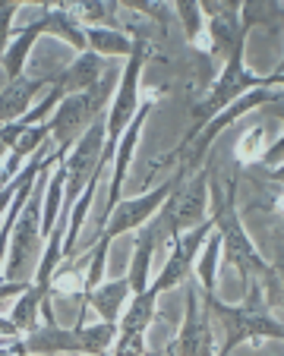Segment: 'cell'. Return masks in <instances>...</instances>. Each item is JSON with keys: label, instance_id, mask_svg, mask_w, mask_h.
<instances>
[{"label": "cell", "instance_id": "6da1fadb", "mask_svg": "<svg viewBox=\"0 0 284 356\" xmlns=\"http://www.w3.org/2000/svg\"><path fill=\"white\" fill-rule=\"evenodd\" d=\"M61 158H67L63 152H54L47 158V164L38 170V180H35L32 195L26 199L19 218L13 224V236H10V252L7 262H3V281H29V268H32V256L38 252V243L45 240L41 236V193L47 186V177H51V168H54Z\"/></svg>", "mask_w": 284, "mask_h": 356}, {"label": "cell", "instance_id": "7a4b0ae2", "mask_svg": "<svg viewBox=\"0 0 284 356\" xmlns=\"http://www.w3.org/2000/svg\"><path fill=\"white\" fill-rule=\"evenodd\" d=\"M111 88H114V76H102V79L95 82L92 88H86V92L63 95L61 104H57L54 114H51V120H47V127H51V139H54L57 152L67 155L70 148L76 145V139L88 129V123L108 108L111 98H114Z\"/></svg>", "mask_w": 284, "mask_h": 356}, {"label": "cell", "instance_id": "3957f363", "mask_svg": "<svg viewBox=\"0 0 284 356\" xmlns=\"http://www.w3.org/2000/svg\"><path fill=\"white\" fill-rule=\"evenodd\" d=\"M205 302H209V309L221 318L224 331H228L224 353H230L237 343L250 341V337H278V341H284V328L275 318H269V312H265L269 302H265L259 281L250 284V296H246L244 306H224V302L215 300V293H205Z\"/></svg>", "mask_w": 284, "mask_h": 356}, {"label": "cell", "instance_id": "277c9868", "mask_svg": "<svg viewBox=\"0 0 284 356\" xmlns=\"http://www.w3.org/2000/svg\"><path fill=\"white\" fill-rule=\"evenodd\" d=\"M205 211H209V177L196 174V180L189 183H177L174 193L164 202V211L158 218L155 227L164 230L171 236H180L183 230L196 227V224L205 221Z\"/></svg>", "mask_w": 284, "mask_h": 356}, {"label": "cell", "instance_id": "5b68a950", "mask_svg": "<svg viewBox=\"0 0 284 356\" xmlns=\"http://www.w3.org/2000/svg\"><path fill=\"white\" fill-rule=\"evenodd\" d=\"M149 60V44L142 38L133 41V51L127 57V67L120 73V86H117L114 98L108 104V142L120 139V133L127 129V123L136 117L139 111V73H142V63Z\"/></svg>", "mask_w": 284, "mask_h": 356}, {"label": "cell", "instance_id": "8992f818", "mask_svg": "<svg viewBox=\"0 0 284 356\" xmlns=\"http://www.w3.org/2000/svg\"><path fill=\"white\" fill-rule=\"evenodd\" d=\"M215 224H218V234H221V252L228 256V262H234L237 268L244 275H265V262L259 259L256 246L246 240L244 227L237 221V215L230 211V205L215 193Z\"/></svg>", "mask_w": 284, "mask_h": 356}, {"label": "cell", "instance_id": "52a82bcc", "mask_svg": "<svg viewBox=\"0 0 284 356\" xmlns=\"http://www.w3.org/2000/svg\"><path fill=\"white\" fill-rule=\"evenodd\" d=\"M174 186H177V180H168L164 186L152 189V193H145V195H136V199H127V202L120 199L114 209H111L108 221H104V236L114 240V236L127 234V230L142 227L149 218H155L158 211H161V205L168 202V195L174 193Z\"/></svg>", "mask_w": 284, "mask_h": 356}, {"label": "cell", "instance_id": "ba28073f", "mask_svg": "<svg viewBox=\"0 0 284 356\" xmlns=\"http://www.w3.org/2000/svg\"><path fill=\"white\" fill-rule=\"evenodd\" d=\"M215 230V218H205L203 224H196V227H189V230H183L180 236H174V252H171V259H168V265L161 268V275H158V281L152 284V287L158 290V293H164V290H171V287H177L180 281H187V275H189V268H193V259H196V252L203 249V243H205V236Z\"/></svg>", "mask_w": 284, "mask_h": 356}, {"label": "cell", "instance_id": "9c48e42d", "mask_svg": "<svg viewBox=\"0 0 284 356\" xmlns=\"http://www.w3.org/2000/svg\"><path fill=\"white\" fill-rule=\"evenodd\" d=\"M256 86H265L262 76H253L250 70L244 67V51L240 54H234L230 60H224V73L218 76V86L212 88V95L199 104L196 114L203 117V120H209L212 114H218L221 108H228L234 98H240V95H246L250 88Z\"/></svg>", "mask_w": 284, "mask_h": 356}, {"label": "cell", "instance_id": "30bf717a", "mask_svg": "<svg viewBox=\"0 0 284 356\" xmlns=\"http://www.w3.org/2000/svg\"><path fill=\"white\" fill-rule=\"evenodd\" d=\"M284 95L281 92H269V86H256V88H250L246 95H240V98H234V104H228V108H221L218 114H212L209 120H205V127L199 129V136H196V152L193 155H203L205 148H209V142L215 139L218 133H221L228 123H234L237 117H244V114H250V111H256L262 101H281Z\"/></svg>", "mask_w": 284, "mask_h": 356}, {"label": "cell", "instance_id": "8fae6325", "mask_svg": "<svg viewBox=\"0 0 284 356\" xmlns=\"http://www.w3.org/2000/svg\"><path fill=\"white\" fill-rule=\"evenodd\" d=\"M152 111V101H145L139 111H136V117L127 123V129L120 133V139H117V161H114V170H111V193H108V205H104V221H108L111 209H114L117 202H120V189H123V177H127L129 164H133V152H136V142H139V133H142V123H145V117H149Z\"/></svg>", "mask_w": 284, "mask_h": 356}, {"label": "cell", "instance_id": "7c38bea8", "mask_svg": "<svg viewBox=\"0 0 284 356\" xmlns=\"http://www.w3.org/2000/svg\"><path fill=\"white\" fill-rule=\"evenodd\" d=\"M102 76H104V57L86 47V51H82V54L76 57L67 70H61L57 76H51V88L63 98V95H76V92L92 88Z\"/></svg>", "mask_w": 284, "mask_h": 356}, {"label": "cell", "instance_id": "4fadbf2b", "mask_svg": "<svg viewBox=\"0 0 284 356\" xmlns=\"http://www.w3.org/2000/svg\"><path fill=\"white\" fill-rule=\"evenodd\" d=\"M209 35H212V47H215V54L221 57V60H230L234 54L244 51L250 29L244 26L240 13L218 7V13L209 16Z\"/></svg>", "mask_w": 284, "mask_h": 356}, {"label": "cell", "instance_id": "5bb4252c", "mask_svg": "<svg viewBox=\"0 0 284 356\" xmlns=\"http://www.w3.org/2000/svg\"><path fill=\"white\" fill-rule=\"evenodd\" d=\"M41 88H51V76H38V79H10V86L0 92V123L22 120L29 111L35 108V95Z\"/></svg>", "mask_w": 284, "mask_h": 356}, {"label": "cell", "instance_id": "9a60e30c", "mask_svg": "<svg viewBox=\"0 0 284 356\" xmlns=\"http://www.w3.org/2000/svg\"><path fill=\"white\" fill-rule=\"evenodd\" d=\"M155 300H158V290L145 287L142 293L133 296V302H129V309L123 312V322H120V337H117V353H123V350H129L136 341L142 337V331L149 328L152 316H155Z\"/></svg>", "mask_w": 284, "mask_h": 356}, {"label": "cell", "instance_id": "2e32d148", "mask_svg": "<svg viewBox=\"0 0 284 356\" xmlns=\"http://www.w3.org/2000/svg\"><path fill=\"white\" fill-rule=\"evenodd\" d=\"M168 350H171V353H209V350H212V331H209V325L199 318L196 300H189L183 331H180V337H177Z\"/></svg>", "mask_w": 284, "mask_h": 356}, {"label": "cell", "instance_id": "e0dca14e", "mask_svg": "<svg viewBox=\"0 0 284 356\" xmlns=\"http://www.w3.org/2000/svg\"><path fill=\"white\" fill-rule=\"evenodd\" d=\"M38 309H45L47 325L54 322V316H51V306H47V293L41 287H35V284H29V287L22 290L19 296H16L10 318L19 325V331H26V334H29V331L38 328Z\"/></svg>", "mask_w": 284, "mask_h": 356}, {"label": "cell", "instance_id": "ac0fdd59", "mask_svg": "<svg viewBox=\"0 0 284 356\" xmlns=\"http://www.w3.org/2000/svg\"><path fill=\"white\" fill-rule=\"evenodd\" d=\"M129 277H120V281H111V284H98L95 290H88V302L92 309L104 318V322H117V316L123 312V302L129 296Z\"/></svg>", "mask_w": 284, "mask_h": 356}, {"label": "cell", "instance_id": "d6986e66", "mask_svg": "<svg viewBox=\"0 0 284 356\" xmlns=\"http://www.w3.org/2000/svg\"><path fill=\"white\" fill-rule=\"evenodd\" d=\"M155 240H158V227L149 224L136 234V249H133V262H129V287L133 293H142L149 287V262H152V249H155Z\"/></svg>", "mask_w": 284, "mask_h": 356}, {"label": "cell", "instance_id": "ffe728a7", "mask_svg": "<svg viewBox=\"0 0 284 356\" xmlns=\"http://www.w3.org/2000/svg\"><path fill=\"white\" fill-rule=\"evenodd\" d=\"M26 353H57V350H82L79 343V331H63L54 322L47 325L45 331H29L26 341Z\"/></svg>", "mask_w": 284, "mask_h": 356}, {"label": "cell", "instance_id": "44dd1931", "mask_svg": "<svg viewBox=\"0 0 284 356\" xmlns=\"http://www.w3.org/2000/svg\"><path fill=\"white\" fill-rule=\"evenodd\" d=\"M86 47L102 57H129L133 38H127V35L117 32V29L92 26V29H86Z\"/></svg>", "mask_w": 284, "mask_h": 356}, {"label": "cell", "instance_id": "7402d4cb", "mask_svg": "<svg viewBox=\"0 0 284 356\" xmlns=\"http://www.w3.org/2000/svg\"><path fill=\"white\" fill-rule=\"evenodd\" d=\"M218 256H221V234L212 230L203 243V259H199V281H203L205 293H215V268Z\"/></svg>", "mask_w": 284, "mask_h": 356}, {"label": "cell", "instance_id": "603a6c76", "mask_svg": "<svg viewBox=\"0 0 284 356\" xmlns=\"http://www.w3.org/2000/svg\"><path fill=\"white\" fill-rule=\"evenodd\" d=\"M76 331H79V343L86 353H102V350H108L111 341L117 337L114 322H102V325H92V328H76Z\"/></svg>", "mask_w": 284, "mask_h": 356}, {"label": "cell", "instance_id": "cb8c5ba5", "mask_svg": "<svg viewBox=\"0 0 284 356\" xmlns=\"http://www.w3.org/2000/svg\"><path fill=\"white\" fill-rule=\"evenodd\" d=\"M61 7L67 13H73L79 22H102L108 19V7H104V0H61Z\"/></svg>", "mask_w": 284, "mask_h": 356}, {"label": "cell", "instance_id": "d4e9b609", "mask_svg": "<svg viewBox=\"0 0 284 356\" xmlns=\"http://www.w3.org/2000/svg\"><path fill=\"white\" fill-rule=\"evenodd\" d=\"M177 16L183 22V32H187L189 41H196L203 35L205 22H203V7H199V0H177Z\"/></svg>", "mask_w": 284, "mask_h": 356}, {"label": "cell", "instance_id": "484cf974", "mask_svg": "<svg viewBox=\"0 0 284 356\" xmlns=\"http://www.w3.org/2000/svg\"><path fill=\"white\" fill-rule=\"evenodd\" d=\"M47 139H51V127H47V120H41V127L38 123H32V127H26V133L19 136V142L13 145V152L16 155H22V158H29L32 152H38Z\"/></svg>", "mask_w": 284, "mask_h": 356}, {"label": "cell", "instance_id": "4316f807", "mask_svg": "<svg viewBox=\"0 0 284 356\" xmlns=\"http://www.w3.org/2000/svg\"><path fill=\"white\" fill-rule=\"evenodd\" d=\"M108 243H111V236L102 234V240H98V246H95V252H92V265H88V275H86V293L98 287V284H102V277H104V262H108Z\"/></svg>", "mask_w": 284, "mask_h": 356}, {"label": "cell", "instance_id": "83f0119b", "mask_svg": "<svg viewBox=\"0 0 284 356\" xmlns=\"http://www.w3.org/2000/svg\"><path fill=\"white\" fill-rule=\"evenodd\" d=\"M13 16H16V10H0V60H3L7 44L13 38Z\"/></svg>", "mask_w": 284, "mask_h": 356}, {"label": "cell", "instance_id": "f1b7e54d", "mask_svg": "<svg viewBox=\"0 0 284 356\" xmlns=\"http://www.w3.org/2000/svg\"><path fill=\"white\" fill-rule=\"evenodd\" d=\"M259 161H262L265 168H278V164L284 161V136H281V139H278L271 148H265V155L259 158Z\"/></svg>", "mask_w": 284, "mask_h": 356}, {"label": "cell", "instance_id": "f546056e", "mask_svg": "<svg viewBox=\"0 0 284 356\" xmlns=\"http://www.w3.org/2000/svg\"><path fill=\"white\" fill-rule=\"evenodd\" d=\"M29 284H32V281H3V284H0V302L16 300V296H19Z\"/></svg>", "mask_w": 284, "mask_h": 356}, {"label": "cell", "instance_id": "4dcf8cb0", "mask_svg": "<svg viewBox=\"0 0 284 356\" xmlns=\"http://www.w3.org/2000/svg\"><path fill=\"white\" fill-rule=\"evenodd\" d=\"M120 3L129 10H136V13H145V16L158 13V0H120Z\"/></svg>", "mask_w": 284, "mask_h": 356}, {"label": "cell", "instance_id": "1f68e13d", "mask_svg": "<svg viewBox=\"0 0 284 356\" xmlns=\"http://www.w3.org/2000/svg\"><path fill=\"white\" fill-rule=\"evenodd\" d=\"M22 3H38L41 10H51L54 7V0H0V10H16Z\"/></svg>", "mask_w": 284, "mask_h": 356}, {"label": "cell", "instance_id": "d6a6232c", "mask_svg": "<svg viewBox=\"0 0 284 356\" xmlns=\"http://www.w3.org/2000/svg\"><path fill=\"white\" fill-rule=\"evenodd\" d=\"M0 334L16 337V334H19V325H16L13 318H0Z\"/></svg>", "mask_w": 284, "mask_h": 356}, {"label": "cell", "instance_id": "836d02e7", "mask_svg": "<svg viewBox=\"0 0 284 356\" xmlns=\"http://www.w3.org/2000/svg\"><path fill=\"white\" fill-rule=\"evenodd\" d=\"M218 7H221V10H234V13H240V7H244V0H218Z\"/></svg>", "mask_w": 284, "mask_h": 356}, {"label": "cell", "instance_id": "e575fe53", "mask_svg": "<svg viewBox=\"0 0 284 356\" xmlns=\"http://www.w3.org/2000/svg\"><path fill=\"white\" fill-rule=\"evenodd\" d=\"M199 7H203V13H218V0H199Z\"/></svg>", "mask_w": 284, "mask_h": 356}, {"label": "cell", "instance_id": "d590c367", "mask_svg": "<svg viewBox=\"0 0 284 356\" xmlns=\"http://www.w3.org/2000/svg\"><path fill=\"white\" fill-rule=\"evenodd\" d=\"M278 284H281V300H284V262H281V268H278V277H275Z\"/></svg>", "mask_w": 284, "mask_h": 356}, {"label": "cell", "instance_id": "8d00e7d4", "mask_svg": "<svg viewBox=\"0 0 284 356\" xmlns=\"http://www.w3.org/2000/svg\"><path fill=\"white\" fill-rule=\"evenodd\" d=\"M275 180H278V183H284V161L275 168Z\"/></svg>", "mask_w": 284, "mask_h": 356}, {"label": "cell", "instance_id": "74e56055", "mask_svg": "<svg viewBox=\"0 0 284 356\" xmlns=\"http://www.w3.org/2000/svg\"><path fill=\"white\" fill-rule=\"evenodd\" d=\"M275 73H284V60H281V63H278V70H275Z\"/></svg>", "mask_w": 284, "mask_h": 356}, {"label": "cell", "instance_id": "f35d334b", "mask_svg": "<svg viewBox=\"0 0 284 356\" xmlns=\"http://www.w3.org/2000/svg\"><path fill=\"white\" fill-rule=\"evenodd\" d=\"M54 7H61V0H54Z\"/></svg>", "mask_w": 284, "mask_h": 356}]
</instances>
